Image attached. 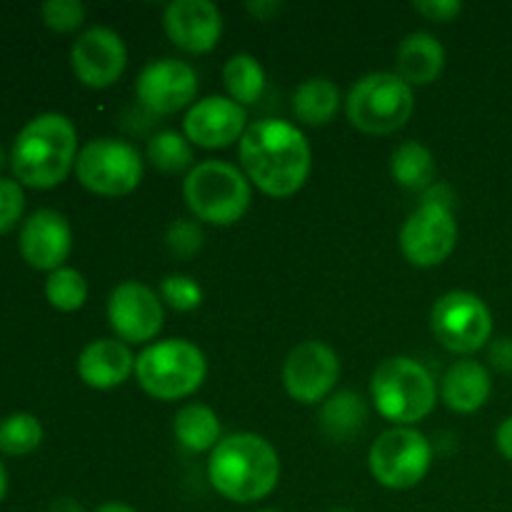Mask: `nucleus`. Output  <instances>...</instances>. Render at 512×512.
Wrapping results in <instances>:
<instances>
[{"label": "nucleus", "instance_id": "34", "mask_svg": "<svg viewBox=\"0 0 512 512\" xmlns=\"http://www.w3.org/2000/svg\"><path fill=\"white\" fill-rule=\"evenodd\" d=\"M413 8L428 20H433V23H450V20L463 13L460 0H415Z\"/></svg>", "mask_w": 512, "mask_h": 512}, {"label": "nucleus", "instance_id": "32", "mask_svg": "<svg viewBox=\"0 0 512 512\" xmlns=\"http://www.w3.org/2000/svg\"><path fill=\"white\" fill-rule=\"evenodd\" d=\"M45 25L58 33H73L83 25L85 20V5L80 0H48L40 8Z\"/></svg>", "mask_w": 512, "mask_h": 512}, {"label": "nucleus", "instance_id": "9", "mask_svg": "<svg viewBox=\"0 0 512 512\" xmlns=\"http://www.w3.org/2000/svg\"><path fill=\"white\" fill-rule=\"evenodd\" d=\"M430 328L445 350L473 355L485 348L493 335V315L483 298L468 290H450L435 300L430 310Z\"/></svg>", "mask_w": 512, "mask_h": 512}, {"label": "nucleus", "instance_id": "1", "mask_svg": "<svg viewBox=\"0 0 512 512\" xmlns=\"http://www.w3.org/2000/svg\"><path fill=\"white\" fill-rule=\"evenodd\" d=\"M240 163L250 183L270 198L298 193L310 175L313 155L298 125L278 118H263L248 125L240 138Z\"/></svg>", "mask_w": 512, "mask_h": 512}, {"label": "nucleus", "instance_id": "11", "mask_svg": "<svg viewBox=\"0 0 512 512\" xmlns=\"http://www.w3.org/2000/svg\"><path fill=\"white\" fill-rule=\"evenodd\" d=\"M458 245V223L450 208L420 203L400 230V250L408 263L435 268L453 255Z\"/></svg>", "mask_w": 512, "mask_h": 512}, {"label": "nucleus", "instance_id": "39", "mask_svg": "<svg viewBox=\"0 0 512 512\" xmlns=\"http://www.w3.org/2000/svg\"><path fill=\"white\" fill-rule=\"evenodd\" d=\"M50 512H83V510H80L78 503H73V500L63 498V500H58V503H55L53 508H50Z\"/></svg>", "mask_w": 512, "mask_h": 512}, {"label": "nucleus", "instance_id": "21", "mask_svg": "<svg viewBox=\"0 0 512 512\" xmlns=\"http://www.w3.org/2000/svg\"><path fill=\"white\" fill-rule=\"evenodd\" d=\"M398 75L408 85H430L445 68V48L435 35L415 30L405 35L395 53Z\"/></svg>", "mask_w": 512, "mask_h": 512}, {"label": "nucleus", "instance_id": "28", "mask_svg": "<svg viewBox=\"0 0 512 512\" xmlns=\"http://www.w3.org/2000/svg\"><path fill=\"white\" fill-rule=\"evenodd\" d=\"M43 443V425L30 413H13L0 420V453L28 455Z\"/></svg>", "mask_w": 512, "mask_h": 512}, {"label": "nucleus", "instance_id": "31", "mask_svg": "<svg viewBox=\"0 0 512 512\" xmlns=\"http://www.w3.org/2000/svg\"><path fill=\"white\" fill-rule=\"evenodd\" d=\"M203 240V228L195 220L188 218H180L175 223H170L168 233H165V245L180 260H190L193 255H198L200 248H203Z\"/></svg>", "mask_w": 512, "mask_h": 512}, {"label": "nucleus", "instance_id": "10", "mask_svg": "<svg viewBox=\"0 0 512 512\" xmlns=\"http://www.w3.org/2000/svg\"><path fill=\"white\" fill-rule=\"evenodd\" d=\"M370 473L383 488H415L428 475L433 445L415 428H390L370 445Z\"/></svg>", "mask_w": 512, "mask_h": 512}, {"label": "nucleus", "instance_id": "6", "mask_svg": "<svg viewBox=\"0 0 512 512\" xmlns=\"http://www.w3.org/2000/svg\"><path fill=\"white\" fill-rule=\"evenodd\" d=\"M190 213L208 225H233L248 213L253 190L243 170L225 160H203L183 180Z\"/></svg>", "mask_w": 512, "mask_h": 512}, {"label": "nucleus", "instance_id": "2", "mask_svg": "<svg viewBox=\"0 0 512 512\" xmlns=\"http://www.w3.org/2000/svg\"><path fill=\"white\" fill-rule=\"evenodd\" d=\"M208 480L225 500L258 503L278 488V450L255 433L228 435L210 453Z\"/></svg>", "mask_w": 512, "mask_h": 512}, {"label": "nucleus", "instance_id": "43", "mask_svg": "<svg viewBox=\"0 0 512 512\" xmlns=\"http://www.w3.org/2000/svg\"><path fill=\"white\" fill-rule=\"evenodd\" d=\"M3 163H5V153H3V148H0V168H3Z\"/></svg>", "mask_w": 512, "mask_h": 512}, {"label": "nucleus", "instance_id": "7", "mask_svg": "<svg viewBox=\"0 0 512 512\" xmlns=\"http://www.w3.org/2000/svg\"><path fill=\"white\" fill-rule=\"evenodd\" d=\"M415 110L413 85L398 73H368L350 88L345 113L368 135H390L403 128Z\"/></svg>", "mask_w": 512, "mask_h": 512}, {"label": "nucleus", "instance_id": "24", "mask_svg": "<svg viewBox=\"0 0 512 512\" xmlns=\"http://www.w3.org/2000/svg\"><path fill=\"white\" fill-rule=\"evenodd\" d=\"M340 88L330 78H308L293 95V113L303 125H328L340 108Z\"/></svg>", "mask_w": 512, "mask_h": 512}, {"label": "nucleus", "instance_id": "23", "mask_svg": "<svg viewBox=\"0 0 512 512\" xmlns=\"http://www.w3.org/2000/svg\"><path fill=\"white\" fill-rule=\"evenodd\" d=\"M175 440L183 445L190 453H205V450H215V445L220 443V435H223V428H220V420L215 415L213 408L200 403L183 405L175 415L173 423Z\"/></svg>", "mask_w": 512, "mask_h": 512}, {"label": "nucleus", "instance_id": "12", "mask_svg": "<svg viewBox=\"0 0 512 512\" xmlns=\"http://www.w3.org/2000/svg\"><path fill=\"white\" fill-rule=\"evenodd\" d=\"M340 378V360L330 345L305 340L295 345L283 365L285 390L300 405H318L330 398Z\"/></svg>", "mask_w": 512, "mask_h": 512}, {"label": "nucleus", "instance_id": "29", "mask_svg": "<svg viewBox=\"0 0 512 512\" xmlns=\"http://www.w3.org/2000/svg\"><path fill=\"white\" fill-rule=\"evenodd\" d=\"M45 298L53 308L63 310V313H73V310L83 308L85 298H88V283H85L78 270L58 268L48 275Z\"/></svg>", "mask_w": 512, "mask_h": 512}, {"label": "nucleus", "instance_id": "42", "mask_svg": "<svg viewBox=\"0 0 512 512\" xmlns=\"http://www.w3.org/2000/svg\"><path fill=\"white\" fill-rule=\"evenodd\" d=\"M330 512H355V510H350V508H333Z\"/></svg>", "mask_w": 512, "mask_h": 512}, {"label": "nucleus", "instance_id": "22", "mask_svg": "<svg viewBox=\"0 0 512 512\" xmlns=\"http://www.w3.org/2000/svg\"><path fill=\"white\" fill-rule=\"evenodd\" d=\"M368 425V405L353 390L330 395L320 410V430L335 443H350Z\"/></svg>", "mask_w": 512, "mask_h": 512}, {"label": "nucleus", "instance_id": "33", "mask_svg": "<svg viewBox=\"0 0 512 512\" xmlns=\"http://www.w3.org/2000/svg\"><path fill=\"white\" fill-rule=\"evenodd\" d=\"M25 208V195L15 180L0 178V235L15 228Z\"/></svg>", "mask_w": 512, "mask_h": 512}, {"label": "nucleus", "instance_id": "27", "mask_svg": "<svg viewBox=\"0 0 512 512\" xmlns=\"http://www.w3.org/2000/svg\"><path fill=\"white\" fill-rule=\"evenodd\" d=\"M148 160L168 175L183 173L188 168L193 170V145L185 135L175 133V130H163L148 140Z\"/></svg>", "mask_w": 512, "mask_h": 512}, {"label": "nucleus", "instance_id": "18", "mask_svg": "<svg viewBox=\"0 0 512 512\" xmlns=\"http://www.w3.org/2000/svg\"><path fill=\"white\" fill-rule=\"evenodd\" d=\"M168 38L185 53H208L223 35V15L210 0H173L165 8Z\"/></svg>", "mask_w": 512, "mask_h": 512}, {"label": "nucleus", "instance_id": "44", "mask_svg": "<svg viewBox=\"0 0 512 512\" xmlns=\"http://www.w3.org/2000/svg\"><path fill=\"white\" fill-rule=\"evenodd\" d=\"M258 512H280V510H258Z\"/></svg>", "mask_w": 512, "mask_h": 512}, {"label": "nucleus", "instance_id": "13", "mask_svg": "<svg viewBox=\"0 0 512 512\" xmlns=\"http://www.w3.org/2000/svg\"><path fill=\"white\" fill-rule=\"evenodd\" d=\"M108 320L123 343H148L163 328V300L138 280H125L110 293Z\"/></svg>", "mask_w": 512, "mask_h": 512}, {"label": "nucleus", "instance_id": "14", "mask_svg": "<svg viewBox=\"0 0 512 512\" xmlns=\"http://www.w3.org/2000/svg\"><path fill=\"white\" fill-rule=\"evenodd\" d=\"M138 100L158 115L178 113L188 108L198 95V75L178 58L153 60L143 68L135 83Z\"/></svg>", "mask_w": 512, "mask_h": 512}, {"label": "nucleus", "instance_id": "16", "mask_svg": "<svg viewBox=\"0 0 512 512\" xmlns=\"http://www.w3.org/2000/svg\"><path fill=\"white\" fill-rule=\"evenodd\" d=\"M248 113L243 105L223 95H210L190 105L183 120L185 138L198 148H228L235 140L243 138Z\"/></svg>", "mask_w": 512, "mask_h": 512}, {"label": "nucleus", "instance_id": "17", "mask_svg": "<svg viewBox=\"0 0 512 512\" xmlns=\"http://www.w3.org/2000/svg\"><path fill=\"white\" fill-rule=\"evenodd\" d=\"M20 255L35 270H58L73 248V230L58 210H35L20 230Z\"/></svg>", "mask_w": 512, "mask_h": 512}, {"label": "nucleus", "instance_id": "41", "mask_svg": "<svg viewBox=\"0 0 512 512\" xmlns=\"http://www.w3.org/2000/svg\"><path fill=\"white\" fill-rule=\"evenodd\" d=\"M5 493H8V473H5V465L0 463V503H3Z\"/></svg>", "mask_w": 512, "mask_h": 512}, {"label": "nucleus", "instance_id": "3", "mask_svg": "<svg viewBox=\"0 0 512 512\" xmlns=\"http://www.w3.org/2000/svg\"><path fill=\"white\" fill-rule=\"evenodd\" d=\"M75 160H78V133L73 120L60 113H43L30 120L10 150L15 178L38 190L63 183Z\"/></svg>", "mask_w": 512, "mask_h": 512}, {"label": "nucleus", "instance_id": "4", "mask_svg": "<svg viewBox=\"0 0 512 512\" xmlns=\"http://www.w3.org/2000/svg\"><path fill=\"white\" fill-rule=\"evenodd\" d=\"M370 395L385 420L395 428H410L433 413L438 403V388L433 375L418 360L395 355L375 368L370 380Z\"/></svg>", "mask_w": 512, "mask_h": 512}, {"label": "nucleus", "instance_id": "26", "mask_svg": "<svg viewBox=\"0 0 512 512\" xmlns=\"http://www.w3.org/2000/svg\"><path fill=\"white\" fill-rule=\"evenodd\" d=\"M223 83L228 88L230 100L238 105L258 103L265 90V70L250 53H238L225 63Z\"/></svg>", "mask_w": 512, "mask_h": 512}, {"label": "nucleus", "instance_id": "36", "mask_svg": "<svg viewBox=\"0 0 512 512\" xmlns=\"http://www.w3.org/2000/svg\"><path fill=\"white\" fill-rule=\"evenodd\" d=\"M423 203H430V205H443V208H450L453 210L455 205V195L453 190L448 188V185L443 183H433L428 190H423Z\"/></svg>", "mask_w": 512, "mask_h": 512}, {"label": "nucleus", "instance_id": "25", "mask_svg": "<svg viewBox=\"0 0 512 512\" xmlns=\"http://www.w3.org/2000/svg\"><path fill=\"white\" fill-rule=\"evenodd\" d=\"M390 173L398 185L408 190H428L435 183V160L425 145L418 140L403 143L395 148L393 158H390Z\"/></svg>", "mask_w": 512, "mask_h": 512}, {"label": "nucleus", "instance_id": "38", "mask_svg": "<svg viewBox=\"0 0 512 512\" xmlns=\"http://www.w3.org/2000/svg\"><path fill=\"white\" fill-rule=\"evenodd\" d=\"M248 10L258 20H268L273 13L283 10V3H270V0H258V3H248Z\"/></svg>", "mask_w": 512, "mask_h": 512}, {"label": "nucleus", "instance_id": "20", "mask_svg": "<svg viewBox=\"0 0 512 512\" xmlns=\"http://www.w3.org/2000/svg\"><path fill=\"white\" fill-rule=\"evenodd\" d=\"M493 393V380L488 368L478 360H458L445 373L440 385V398L453 413L470 415L483 408Z\"/></svg>", "mask_w": 512, "mask_h": 512}, {"label": "nucleus", "instance_id": "30", "mask_svg": "<svg viewBox=\"0 0 512 512\" xmlns=\"http://www.w3.org/2000/svg\"><path fill=\"white\" fill-rule=\"evenodd\" d=\"M160 298L178 313H190L203 303V288L190 275H168L160 280Z\"/></svg>", "mask_w": 512, "mask_h": 512}, {"label": "nucleus", "instance_id": "15", "mask_svg": "<svg viewBox=\"0 0 512 512\" xmlns=\"http://www.w3.org/2000/svg\"><path fill=\"white\" fill-rule=\"evenodd\" d=\"M75 75L88 88H110L118 83L128 65V48L123 38L110 28H90L80 35L70 50Z\"/></svg>", "mask_w": 512, "mask_h": 512}, {"label": "nucleus", "instance_id": "37", "mask_svg": "<svg viewBox=\"0 0 512 512\" xmlns=\"http://www.w3.org/2000/svg\"><path fill=\"white\" fill-rule=\"evenodd\" d=\"M495 443H498V450L505 455V458L512 463V415L500 423L498 433H495Z\"/></svg>", "mask_w": 512, "mask_h": 512}, {"label": "nucleus", "instance_id": "19", "mask_svg": "<svg viewBox=\"0 0 512 512\" xmlns=\"http://www.w3.org/2000/svg\"><path fill=\"white\" fill-rule=\"evenodd\" d=\"M135 373V355L128 343L118 338L93 340L78 358V375L95 390H110L123 385Z\"/></svg>", "mask_w": 512, "mask_h": 512}, {"label": "nucleus", "instance_id": "5", "mask_svg": "<svg viewBox=\"0 0 512 512\" xmlns=\"http://www.w3.org/2000/svg\"><path fill=\"white\" fill-rule=\"evenodd\" d=\"M208 375L203 350L185 338L160 340L135 358V378L155 400H183L193 395Z\"/></svg>", "mask_w": 512, "mask_h": 512}, {"label": "nucleus", "instance_id": "8", "mask_svg": "<svg viewBox=\"0 0 512 512\" xmlns=\"http://www.w3.org/2000/svg\"><path fill=\"white\" fill-rule=\"evenodd\" d=\"M83 188L103 198L133 193L143 180V158L130 143L118 138H95L83 145L75 160Z\"/></svg>", "mask_w": 512, "mask_h": 512}, {"label": "nucleus", "instance_id": "35", "mask_svg": "<svg viewBox=\"0 0 512 512\" xmlns=\"http://www.w3.org/2000/svg\"><path fill=\"white\" fill-rule=\"evenodd\" d=\"M488 360L500 373H512V338H498L488 345Z\"/></svg>", "mask_w": 512, "mask_h": 512}, {"label": "nucleus", "instance_id": "40", "mask_svg": "<svg viewBox=\"0 0 512 512\" xmlns=\"http://www.w3.org/2000/svg\"><path fill=\"white\" fill-rule=\"evenodd\" d=\"M95 512H138V510H133L130 505H123V503H105Z\"/></svg>", "mask_w": 512, "mask_h": 512}]
</instances>
